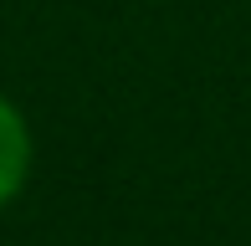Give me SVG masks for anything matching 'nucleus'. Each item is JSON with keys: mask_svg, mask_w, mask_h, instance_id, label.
I'll use <instances>...</instances> for the list:
<instances>
[{"mask_svg": "<svg viewBox=\"0 0 251 246\" xmlns=\"http://www.w3.org/2000/svg\"><path fill=\"white\" fill-rule=\"evenodd\" d=\"M26 174H31V128L21 118V108L0 93V205H10L21 195Z\"/></svg>", "mask_w": 251, "mask_h": 246, "instance_id": "nucleus-1", "label": "nucleus"}]
</instances>
